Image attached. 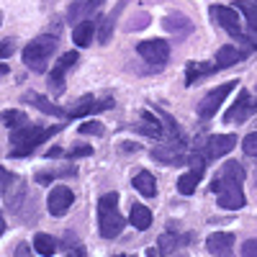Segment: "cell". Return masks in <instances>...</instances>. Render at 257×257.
Returning a JSON list of instances; mask_svg holds the SVG:
<instances>
[{"instance_id": "e0dca14e", "label": "cell", "mask_w": 257, "mask_h": 257, "mask_svg": "<svg viewBox=\"0 0 257 257\" xmlns=\"http://www.w3.org/2000/svg\"><path fill=\"white\" fill-rule=\"evenodd\" d=\"M93 34H95V21L85 18V21H80V24L75 26L72 39H75V44H77V47H88L90 41H93Z\"/></svg>"}, {"instance_id": "f35d334b", "label": "cell", "mask_w": 257, "mask_h": 257, "mask_svg": "<svg viewBox=\"0 0 257 257\" xmlns=\"http://www.w3.org/2000/svg\"><path fill=\"white\" fill-rule=\"evenodd\" d=\"M64 257H88V254H85V249H82V247H72Z\"/></svg>"}, {"instance_id": "3957f363", "label": "cell", "mask_w": 257, "mask_h": 257, "mask_svg": "<svg viewBox=\"0 0 257 257\" xmlns=\"http://www.w3.org/2000/svg\"><path fill=\"white\" fill-rule=\"evenodd\" d=\"M98 226H100V237L113 239L123 229V216L118 213V196L116 193H105L98 201Z\"/></svg>"}, {"instance_id": "9c48e42d", "label": "cell", "mask_w": 257, "mask_h": 257, "mask_svg": "<svg viewBox=\"0 0 257 257\" xmlns=\"http://www.w3.org/2000/svg\"><path fill=\"white\" fill-rule=\"evenodd\" d=\"M137 52L149 64H165L167 57H170V44L162 41V39H149V41H142V44L137 47Z\"/></svg>"}, {"instance_id": "277c9868", "label": "cell", "mask_w": 257, "mask_h": 257, "mask_svg": "<svg viewBox=\"0 0 257 257\" xmlns=\"http://www.w3.org/2000/svg\"><path fill=\"white\" fill-rule=\"evenodd\" d=\"M57 44H59L57 36H39V39L29 41L26 49H24V62H26V67L34 70V72H44L49 57H52L54 49H57Z\"/></svg>"}, {"instance_id": "d6986e66", "label": "cell", "mask_w": 257, "mask_h": 257, "mask_svg": "<svg viewBox=\"0 0 257 257\" xmlns=\"http://www.w3.org/2000/svg\"><path fill=\"white\" fill-rule=\"evenodd\" d=\"M132 224L139 231H147L149 226H152V211H149L147 206H142V203H134L132 206Z\"/></svg>"}, {"instance_id": "52a82bcc", "label": "cell", "mask_w": 257, "mask_h": 257, "mask_svg": "<svg viewBox=\"0 0 257 257\" xmlns=\"http://www.w3.org/2000/svg\"><path fill=\"white\" fill-rule=\"evenodd\" d=\"M234 90V82H224V85H219V88H213L201 103H198V116L203 118V121H208L211 116H216V111H219V105L226 100V95Z\"/></svg>"}, {"instance_id": "7bdbcfd3", "label": "cell", "mask_w": 257, "mask_h": 257, "mask_svg": "<svg viewBox=\"0 0 257 257\" xmlns=\"http://www.w3.org/2000/svg\"><path fill=\"white\" fill-rule=\"evenodd\" d=\"M0 24H3V13H0Z\"/></svg>"}, {"instance_id": "7c38bea8", "label": "cell", "mask_w": 257, "mask_h": 257, "mask_svg": "<svg viewBox=\"0 0 257 257\" xmlns=\"http://www.w3.org/2000/svg\"><path fill=\"white\" fill-rule=\"evenodd\" d=\"M183 152H185L183 139H167L165 144H160V147L152 149V157L160 160V162H165V165H178L183 160Z\"/></svg>"}, {"instance_id": "f546056e", "label": "cell", "mask_w": 257, "mask_h": 257, "mask_svg": "<svg viewBox=\"0 0 257 257\" xmlns=\"http://www.w3.org/2000/svg\"><path fill=\"white\" fill-rule=\"evenodd\" d=\"M82 16H88V0H75V3L70 6V21L75 24V21H80Z\"/></svg>"}, {"instance_id": "ab89813d", "label": "cell", "mask_w": 257, "mask_h": 257, "mask_svg": "<svg viewBox=\"0 0 257 257\" xmlns=\"http://www.w3.org/2000/svg\"><path fill=\"white\" fill-rule=\"evenodd\" d=\"M62 155H64V152H62L59 147H52L49 152H47V157H49V160H54V157H62Z\"/></svg>"}, {"instance_id": "60d3db41", "label": "cell", "mask_w": 257, "mask_h": 257, "mask_svg": "<svg viewBox=\"0 0 257 257\" xmlns=\"http://www.w3.org/2000/svg\"><path fill=\"white\" fill-rule=\"evenodd\" d=\"M3 231H6V219H3V213H0V237H3Z\"/></svg>"}, {"instance_id": "8992f818", "label": "cell", "mask_w": 257, "mask_h": 257, "mask_svg": "<svg viewBox=\"0 0 257 257\" xmlns=\"http://www.w3.org/2000/svg\"><path fill=\"white\" fill-rule=\"evenodd\" d=\"M254 111H257V93L249 95V90H239V98L234 100V105L226 111L224 121H226V123H237V121L242 123V121L249 118Z\"/></svg>"}, {"instance_id": "5b68a950", "label": "cell", "mask_w": 257, "mask_h": 257, "mask_svg": "<svg viewBox=\"0 0 257 257\" xmlns=\"http://www.w3.org/2000/svg\"><path fill=\"white\" fill-rule=\"evenodd\" d=\"M234 147H237V137H234V134H213L203 144H196V152L201 149L203 160H216V157L229 155Z\"/></svg>"}, {"instance_id": "b9f144b4", "label": "cell", "mask_w": 257, "mask_h": 257, "mask_svg": "<svg viewBox=\"0 0 257 257\" xmlns=\"http://www.w3.org/2000/svg\"><path fill=\"white\" fill-rule=\"evenodd\" d=\"M8 72V67H6V64H0V75H6Z\"/></svg>"}, {"instance_id": "7a4b0ae2", "label": "cell", "mask_w": 257, "mask_h": 257, "mask_svg": "<svg viewBox=\"0 0 257 257\" xmlns=\"http://www.w3.org/2000/svg\"><path fill=\"white\" fill-rule=\"evenodd\" d=\"M54 132H59V126H52V128H41L36 123H26V126H21L16 128V132L11 134V157H26L31 155L34 149L41 144V142H47Z\"/></svg>"}, {"instance_id": "44dd1931", "label": "cell", "mask_w": 257, "mask_h": 257, "mask_svg": "<svg viewBox=\"0 0 257 257\" xmlns=\"http://www.w3.org/2000/svg\"><path fill=\"white\" fill-rule=\"evenodd\" d=\"M118 11H121V6H118L113 13H108V16H105V18L100 21V26H98V44H108V41H111V34H113V26H116Z\"/></svg>"}, {"instance_id": "ee69618b", "label": "cell", "mask_w": 257, "mask_h": 257, "mask_svg": "<svg viewBox=\"0 0 257 257\" xmlns=\"http://www.w3.org/2000/svg\"><path fill=\"white\" fill-rule=\"evenodd\" d=\"M175 257H188V254H175Z\"/></svg>"}, {"instance_id": "ac0fdd59", "label": "cell", "mask_w": 257, "mask_h": 257, "mask_svg": "<svg viewBox=\"0 0 257 257\" xmlns=\"http://www.w3.org/2000/svg\"><path fill=\"white\" fill-rule=\"evenodd\" d=\"M134 188L142 193L144 198H155V196H157V183H155L152 173H137V178H134Z\"/></svg>"}, {"instance_id": "ffe728a7", "label": "cell", "mask_w": 257, "mask_h": 257, "mask_svg": "<svg viewBox=\"0 0 257 257\" xmlns=\"http://www.w3.org/2000/svg\"><path fill=\"white\" fill-rule=\"evenodd\" d=\"M139 132L142 134H147V137H162V126H160V116H155V113H149V111H144L142 113V121H139Z\"/></svg>"}, {"instance_id": "f1b7e54d", "label": "cell", "mask_w": 257, "mask_h": 257, "mask_svg": "<svg viewBox=\"0 0 257 257\" xmlns=\"http://www.w3.org/2000/svg\"><path fill=\"white\" fill-rule=\"evenodd\" d=\"M77 170L75 167H59V170H52V173H36V183H49V180H54V178H67V175H75Z\"/></svg>"}, {"instance_id": "d590c367", "label": "cell", "mask_w": 257, "mask_h": 257, "mask_svg": "<svg viewBox=\"0 0 257 257\" xmlns=\"http://www.w3.org/2000/svg\"><path fill=\"white\" fill-rule=\"evenodd\" d=\"M90 152H93L90 147H75V149H70L67 155H70V157H88Z\"/></svg>"}, {"instance_id": "7402d4cb", "label": "cell", "mask_w": 257, "mask_h": 257, "mask_svg": "<svg viewBox=\"0 0 257 257\" xmlns=\"http://www.w3.org/2000/svg\"><path fill=\"white\" fill-rule=\"evenodd\" d=\"M34 105H36V108L41 111V113H49V116H67V111H62L59 108V105H54V103H49L44 95H39V93H29L26 95Z\"/></svg>"}, {"instance_id": "9a60e30c", "label": "cell", "mask_w": 257, "mask_h": 257, "mask_svg": "<svg viewBox=\"0 0 257 257\" xmlns=\"http://www.w3.org/2000/svg\"><path fill=\"white\" fill-rule=\"evenodd\" d=\"M244 57H247V54H244L242 49L231 47V44H224V47L219 49V54H216V64H213V70H224V67H231V64L242 62Z\"/></svg>"}, {"instance_id": "6da1fadb", "label": "cell", "mask_w": 257, "mask_h": 257, "mask_svg": "<svg viewBox=\"0 0 257 257\" xmlns=\"http://www.w3.org/2000/svg\"><path fill=\"white\" fill-rule=\"evenodd\" d=\"M242 180L244 170L239 162H226L221 167V173L213 178L211 190L219 196V206L229 211H239L244 206V193H242Z\"/></svg>"}, {"instance_id": "4fadbf2b", "label": "cell", "mask_w": 257, "mask_h": 257, "mask_svg": "<svg viewBox=\"0 0 257 257\" xmlns=\"http://www.w3.org/2000/svg\"><path fill=\"white\" fill-rule=\"evenodd\" d=\"M206 247L211 254H219V257H229L231 247H234V234H226V231H216L206 239Z\"/></svg>"}, {"instance_id": "1f68e13d", "label": "cell", "mask_w": 257, "mask_h": 257, "mask_svg": "<svg viewBox=\"0 0 257 257\" xmlns=\"http://www.w3.org/2000/svg\"><path fill=\"white\" fill-rule=\"evenodd\" d=\"M242 149H244V155H249V157H257V132H254V134H249V137H244V142H242Z\"/></svg>"}, {"instance_id": "2e32d148", "label": "cell", "mask_w": 257, "mask_h": 257, "mask_svg": "<svg viewBox=\"0 0 257 257\" xmlns=\"http://www.w3.org/2000/svg\"><path fill=\"white\" fill-rule=\"evenodd\" d=\"M105 108H111V100H103V103H95L90 95H85L72 111H67L70 118H77V116H85V113H95V111H105Z\"/></svg>"}, {"instance_id": "e575fe53", "label": "cell", "mask_w": 257, "mask_h": 257, "mask_svg": "<svg viewBox=\"0 0 257 257\" xmlns=\"http://www.w3.org/2000/svg\"><path fill=\"white\" fill-rule=\"evenodd\" d=\"M242 257H257V239H247L242 244Z\"/></svg>"}, {"instance_id": "ba28073f", "label": "cell", "mask_w": 257, "mask_h": 257, "mask_svg": "<svg viewBox=\"0 0 257 257\" xmlns=\"http://www.w3.org/2000/svg\"><path fill=\"white\" fill-rule=\"evenodd\" d=\"M77 59H80L77 52H67V54L59 57V62H54V70L49 75V88H52L54 95H62L64 93V75H67L70 67H75Z\"/></svg>"}, {"instance_id": "603a6c76", "label": "cell", "mask_w": 257, "mask_h": 257, "mask_svg": "<svg viewBox=\"0 0 257 257\" xmlns=\"http://www.w3.org/2000/svg\"><path fill=\"white\" fill-rule=\"evenodd\" d=\"M34 249L39 254H44V257H52L59 249V244H57L54 237H49V234H36V237H34Z\"/></svg>"}, {"instance_id": "d6a6232c", "label": "cell", "mask_w": 257, "mask_h": 257, "mask_svg": "<svg viewBox=\"0 0 257 257\" xmlns=\"http://www.w3.org/2000/svg\"><path fill=\"white\" fill-rule=\"evenodd\" d=\"M80 134H95V137H100V134H105V128L98 121H88V123L80 126Z\"/></svg>"}, {"instance_id": "836d02e7", "label": "cell", "mask_w": 257, "mask_h": 257, "mask_svg": "<svg viewBox=\"0 0 257 257\" xmlns=\"http://www.w3.org/2000/svg\"><path fill=\"white\" fill-rule=\"evenodd\" d=\"M16 52V39H3L0 41V57H11Z\"/></svg>"}, {"instance_id": "8d00e7d4", "label": "cell", "mask_w": 257, "mask_h": 257, "mask_svg": "<svg viewBox=\"0 0 257 257\" xmlns=\"http://www.w3.org/2000/svg\"><path fill=\"white\" fill-rule=\"evenodd\" d=\"M11 180H13V178L6 173V167H0V193L6 190V183H11Z\"/></svg>"}, {"instance_id": "4316f807", "label": "cell", "mask_w": 257, "mask_h": 257, "mask_svg": "<svg viewBox=\"0 0 257 257\" xmlns=\"http://www.w3.org/2000/svg\"><path fill=\"white\" fill-rule=\"evenodd\" d=\"M208 72H213V64L208 67V64H201V62H190L188 64V75H185V85H193V82H196V77L208 75Z\"/></svg>"}, {"instance_id": "30bf717a", "label": "cell", "mask_w": 257, "mask_h": 257, "mask_svg": "<svg viewBox=\"0 0 257 257\" xmlns=\"http://www.w3.org/2000/svg\"><path fill=\"white\" fill-rule=\"evenodd\" d=\"M211 18L216 21L224 31H229L231 36H239L242 39V24H239L237 11H231L226 6H211Z\"/></svg>"}, {"instance_id": "74e56055", "label": "cell", "mask_w": 257, "mask_h": 257, "mask_svg": "<svg viewBox=\"0 0 257 257\" xmlns=\"http://www.w3.org/2000/svg\"><path fill=\"white\" fill-rule=\"evenodd\" d=\"M103 3H105V0H88V16H90V13H95Z\"/></svg>"}, {"instance_id": "83f0119b", "label": "cell", "mask_w": 257, "mask_h": 257, "mask_svg": "<svg viewBox=\"0 0 257 257\" xmlns=\"http://www.w3.org/2000/svg\"><path fill=\"white\" fill-rule=\"evenodd\" d=\"M3 123H6V126H11L13 132H16V128L26 126V123H29V118H26V113H24V111L11 108V111H6V113H3Z\"/></svg>"}, {"instance_id": "4dcf8cb0", "label": "cell", "mask_w": 257, "mask_h": 257, "mask_svg": "<svg viewBox=\"0 0 257 257\" xmlns=\"http://www.w3.org/2000/svg\"><path fill=\"white\" fill-rule=\"evenodd\" d=\"M147 26H149V13H137V16L132 18V24H126L128 31H134V29H147Z\"/></svg>"}, {"instance_id": "8fae6325", "label": "cell", "mask_w": 257, "mask_h": 257, "mask_svg": "<svg viewBox=\"0 0 257 257\" xmlns=\"http://www.w3.org/2000/svg\"><path fill=\"white\" fill-rule=\"evenodd\" d=\"M75 196H72V190L67 185H54V190L49 193V198H47V208L52 216H64V213L70 211Z\"/></svg>"}, {"instance_id": "cb8c5ba5", "label": "cell", "mask_w": 257, "mask_h": 257, "mask_svg": "<svg viewBox=\"0 0 257 257\" xmlns=\"http://www.w3.org/2000/svg\"><path fill=\"white\" fill-rule=\"evenodd\" d=\"M237 8H239V13L247 21V29L257 31V3L254 0H237Z\"/></svg>"}, {"instance_id": "5bb4252c", "label": "cell", "mask_w": 257, "mask_h": 257, "mask_svg": "<svg viewBox=\"0 0 257 257\" xmlns=\"http://www.w3.org/2000/svg\"><path fill=\"white\" fill-rule=\"evenodd\" d=\"M162 26H165L170 34H175L178 39H183V36H188V34L193 31V21H190L188 16H183V13H170V16H165Z\"/></svg>"}, {"instance_id": "d4e9b609", "label": "cell", "mask_w": 257, "mask_h": 257, "mask_svg": "<svg viewBox=\"0 0 257 257\" xmlns=\"http://www.w3.org/2000/svg\"><path fill=\"white\" fill-rule=\"evenodd\" d=\"M180 244H183V239L178 237V234H162V237L157 239V252L160 254H173Z\"/></svg>"}, {"instance_id": "484cf974", "label": "cell", "mask_w": 257, "mask_h": 257, "mask_svg": "<svg viewBox=\"0 0 257 257\" xmlns=\"http://www.w3.org/2000/svg\"><path fill=\"white\" fill-rule=\"evenodd\" d=\"M203 175H198V173H185V175H180L178 178V190L183 193V196H190V193H196V185H198V180H201Z\"/></svg>"}]
</instances>
